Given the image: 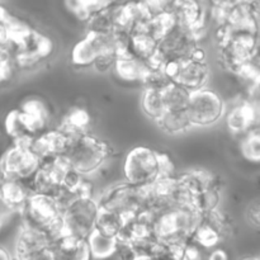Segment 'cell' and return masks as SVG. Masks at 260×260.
Instances as JSON below:
<instances>
[{
  "instance_id": "1",
  "label": "cell",
  "mask_w": 260,
  "mask_h": 260,
  "mask_svg": "<svg viewBox=\"0 0 260 260\" xmlns=\"http://www.w3.org/2000/svg\"><path fill=\"white\" fill-rule=\"evenodd\" d=\"M0 19L4 20L8 28L9 45L7 50L13 56L17 69H32L50 57L53 43L47 36L28 27L25 23L10 15L3 7L0 9Z\"/></svg>"
},
{
  "instance_id": "2",
  "label": "cell",
  "mask_w": 260,
  "mask_h": 260,
  "mask_svg": "<svg viewBox=\"0 0 260 260\" xmlns=\"http://www.w3.org/2000/svg\"><path fill=\"white\" fill-rule=\"evenodd\" d=\"M124 182L136 187H149L157 179L174 177V164L169 156L146 146H136L127 152L122 164Z\"/></svg>"
},
{
  "instance_id": "3",
  "label": "cell",
  "mask_w": 260,
  "mask_h": 260,
  "mask_svg": "<svg viewBox=\"0 0 260 260\" xmlns=\"http://www.w3.org/2000/svg\"><path fill=\"white\" fill-rule=\"evenodd\" d=\"M63 157L71 169L84 177H91L108 161L111 149L106 141L85 132L71 142Z\"/></svg>"
},
{
  "instance_id": "4",
  "label": "cell",
  "mask_w": 260,
  "mask_h": 260,
  "mask_svg": "<svg viewBox=\"0 0 260 260\" xmlns=\"http://www.w3.org/2000/svg\"><path fill=\"white\" fill-rule=\"evenodd\" d=\"M19 215L22 223L43 231L52 241L62 234V210L51 196L29 193Z\"/></svg>"
},
{
  "instance_id": "5",
  "label": "cell",
  "mask_w": 260,
  "mask_h": 260,
  "mask_svg": "<svg viewBox=\"0 0 260 260\" xmlns=\"http://www.w3.org/2000/svg\"><path fill=\"white\" fill-rule=\"evenodd\" d=\"M96 200L101 208L114 211L128 218L146 211L149 190L147 187H136L123 180L103 190Z\"/></svg>"
},
{
  "instance_id": "6",
  "label": "cell",
  "mask_w": 260,
  "mask_h": 260,
  "mask_svg": "<svg viewBox=\"0 0 260 260\" xmlns=\"http://www.w3.org/2000/svg\"><path fill=\"white\" fill-rule=\"evenodd\" d=\"M99 203L94 196L73 198L62 210V235H74L86 239L94 230Z\"/></svg>"
},
{
  "instance_id": "7",
  "label": "cell",
  "mask_w": 260,
  "mask_h": 260,
  "mask_svg": "<svg viewBox=\"0 0 260 260\" xmlns=\"http://www.w3.org/2000/svg\"><path fill=\"white\" fill-rule=\"evenodd\" d=\"M127 33L116 29L112 33L86 32L71 51V62L79 69L91 68L94 61L107 52H117V48L126 41Z\"/></svg>"
},
{
  "instance_id": "8",
  "label": "cell",
  "mask_w": 260,
  "mask_h": 260,
  "mask_svg": "<svg viewBox=\"0 0 260 260\" xmlns=\"http://www.w3.org/2000/svg\"><path fill=\"white\" fill-rule=\"evenodd\" d=\"M226 103L215 89L208 86L190 91L187 113L192 127H211L225 117Z\"/></svg>"
},
{
  "instance_id": "9",
  "label": "cell",
  "mask_w": 260,
  "mask_h": 260,
  "mask_svg": "<svg viewBox=\"0 0 260 260\" xmlns=\"http://www.w3.org/2000/svg\"><path fill=\"white\" fill-rule=\"evenodd\" d=\"M32 142V141H30ZM30 142H13L0 157V179H29L40 165V157L30 147Z\"/></svg>"
},
{
  "instance_id": "10",
  "label": "cell",
  "mask_w": 260,
  "mask_h": 260,
  "mask_svg": "<svg viewBox=\"0 0 260 260\" xmlns=\"http://www.w3.org/2000/svg\"><path fill=\"white\" fill-rule=\"evenodd\" d=\"M200 38L197 33L175 22L160 38L156 53L164 65L168 62L187 60L192 57L193 52L200 47Z\"/></svg>"
},
{
  "instance_id": "11",
  "label": "cell",
  "mask_w": 260,
  "mask_h": 260,
  "mask_svg": "<svg viewBox=\"0 0 260 260\" xmlns=\"http://www.w3.org/2000/svg\"><path fill=\"white\" fill-rule=\"evenodd\" d=\"M165 71L172 80L188 91H194L208 86L211 69L207 60L187 58L178 62H168L164 65Z\"/></svg>"
},
{
  "instance_id": "12",
  "label": "cell",
  "mask_w": 260,
  "mask_h": 260,
  "mask_svg": "<svg viewBox=\"0 0 260 260\" xmlns=\"http://www.w3.org/2000/svg\"><path fill=\"white\" fill-rule=\"evenodd\" d=\"M73 135L66 132L60 126L52 129H46L32 140L30 147L41 159L50 156H63L75 140Z\"/></svg>"
},
{
  "instance_id": "13",
  "label": "cell",
  "mask_w": 260,
  "mask_h": 260,
  "mask_svg": "<svg viewBox=\"0 0 260 260\" xmlns=\"http://www.w3.org/2000/svg\"><path fill=\"white\" fill-rule=\"evenodd\" d=\"M225 121L229 131L241 137L258 126V107L250 99H243L231 109H226Z\"/></svg>"
},
{
  "instance_id": "14",
  "label": "cell",
  "mask_w": 260,
  "mask_h": 260,
  "mask_svg": "<svg viewBox=\"0 0 260 260\" xmlns=\"http://www.w3.org/2000/svg\"><path fill=\"white\" fill-rule=\"evenodd\" d=\"M25 126L35 137L45 132L50 122V112L45 102L41 99L32 98L23 102L20 108H18Z\"/></svg>"
},
{
  "instance_id": "15",
  "label": "cell",
  "mask_w": 260,
  "mask_h": 260,
  "mask_svg": "<svg viewBox=\"0 0 260 260\" xmlns=\"http://www.w3.org/2000/svg\"><path fill=\"white\" fill-rule=\"evenodd\" d=\"M112 71L121 80L129 84H142L147 71L145 61L135 57L131 53H121L116 56Z\"/></svg>"
},
{
  "instance_id": "16",
  "label": "cell",
  "mask_w": 260,
  "mask_h": 260,
  "mask_svg": "<svg viewBox=\"0 0 260 260\" xmlns=\"http://www.w3.org/2000/svg\"><path fill=\"white\" fill-rule=\"evenodd\" d=\"M28 196L29 192L19 180L0 179V198L15 212L19 213Z\"/></svg>"
},
{
  "instance_id": "17",
  "label": "cell",
  "mask_w": 260,
  "mask_h": 260,
  "mask_svg": "<svg viewBox=\"0 0 260 260\" xmlns=\"http://www.w3.org/2000/svg\"><path fill=\"white\" fill-rule=\"evenodd\" d=\"M160 128L169 135H180L193 128L188 117L187 108L167 109L161 118L156 122Z\"/></svg>"
},
{
  "instance_id": "18",
  "label": "cell",
  "mask_w": 260,
  "mask_h": 260,
  "mask_svg": "<svg viewBox=\"0 0 260 260\" xmlns=\"http://www.w3.org/2000/svg\"><path fill=\"white\" fill-rule=\"evenodd\" d=\"M90 255L95 259H106L118 251V240L113 236L104 235L94 229L86 238Z\"/></svg>"
},
{
  "instance_id": "19",
  "label": "cell",
  "mask_w": 260,
  "mask_h": 260,
  "mask_svg": "<svg viewBox=\"0 0 260 260\" xmlns=\"http://www.w3.org/2000/svg\"><path fill=\"white\" fill-rule=\"evenodd\" d=\"M116 5V4H114ZM114 5L99 8L94 10L85 20L86 32L93 33H112L116 30V17H114Z\"/></svg>"
},
{
  "instance_id": "20",
  "label": "cell",
  "mask_w": 260,
  "mask_h": 260,
  "mask_svg": "<svg viewBox=\"0 0 260 260\" xmlns=\"http://www.w3.org/2000/svg\"><path fill=\"white\" fill-rule=\"evenodd\" d=\"M126 220L127 217L114 212V211L104 210V208L99 207V212L98 216H96L94 229L98 230L99 233L104 234V235L117 238V235L119 234L121 229L123 228Z\"/></svg>"
},
{
  "instance_id": "21",
  "label": "cell",
  "mask_w": 260,
  "mask_h": 260,
  "mask_svg": "<svg viewBox=\"0 0 260 260\" xmlns=\"http://www.w3.org/2000/svg\"><path fill=\"white\" fill-rule=\"evenodd\" d=\"M89 124H90V116L88 111L83 108H73L63 117L60 127L74 137H78L88 132Z\"/></svg>"
},
{
  "instance_id": "22",
  "label": "cell",
  "mask_w": 260,
  "mask_h": 260,
  "mask_svg": "<svg viewBox=\"0 0 260 260\" xmlns=\"http://www.w3.org/2000/svg\"><path fill=\"white\" fill-rule=\"evenodd\" d=\"M5 132L13 140V142H30L35 136L25 126L18 109H13L7 114L4 121Z\"/></svg>"
},
{
  "instance_id": "23",
  "label": "cell",
  "mask_w": 260,
  "mask_h": 260,
  "mask_svg": "<svg viewBox=\"0 0 260 260\" xmlns=\"http://www.w3.org/2000/svg\"><path fill=\"white\" fill-rule=\"evenodd\" d=\"M141 109L147 118L155 122L159 121L167 111L161 91L154 90V89H144L141 96Z\"/></svg>"
},
{
  "instance_id": "24",
  "label": "cell",
  "mask_w": 260,
  "mask_h": 260,
  "mask_svg": "<svg viewBox=\"0 0 260 260\" xmlns=\"http://www.w3.org/2000/svg\"><path fill=\"white\" fill-rule=\"evenodd\" d=\"M221 238H222V234L217 229L201 220L196 228L194 233H193L192 238H190V241L200 248L211 249L218 245Z\"/></svg>"
},
{
  "instance_id": "25",
  "label": "cell",
  "mask_w": 260,
  "mask_h": 260,
  "mask_svg": "<svg viewBox=\"0 0 260 260\" xmlns=\"http://www.w3.org/2000/svg\"><path fill=\"white\" fill-rule=\"evenodd\" d=\"M240 152L248 161H260V132L258 126L240 137Z\"/></svg>"
},
{
  "instance_id": "26",
  "label": "cell",
  "mask_w": 260,
  "mask_h": 260,
  "mask_svg": "<svg viewBox=\"0 0 260 260\" xmlns=\"http://www.w3.org/2000/svg\"><path fill=\"white\" fill-rule=\"evenodd\" d=\"M167 109H183L187 108L190 91L185 90L178 84L172 83L168 88L161 91Z\"/></svg>"
},
{
  "instance_id": "27",
  "label": "cell",
  "mask_w": 260,
  "mask_h": 260,
  "mask_svg": "<svg viewBox=\"0 0 260 260\" xmlns=\"http://www.w3.org/2000/svg\"><path fill=\"white\" fill-rule=\"evenodd\" d=\"M172 83H174V81L172 80L169 74L165 71L164 66L162 68H149L147 66L146 75H145L141 85L144 86V89H154V90L162 91Z\"/></svg>"
},
{
  "instance_id": "28",
  "label": "cell",
  "mask_w": 260,
  "mask_h": 260,
  "mask_svg": "<svg viewBox=\"0 0 260 260\" xmlns=\"http://www.w3.org/2000/svg\"><path fill=\"white\" fill-rule=\"evenodd\" d=\"M66 8L81 22H85L89 15L98 9L95 0H65Z\"/></svg>"
},
{
  "instance_id": "29",
  "label": "cell",
  "mask_w": 260,
  "mask_h": 260,
  "mask_svg": "<svg viewBox=\"0 0 260 260\" xmlns=\"http://www.w3.org/2000/svg\"><path fill=\"white\" fill-rule=\"evenodd\" d=\"M17 66H15L13 56L7 48L0 50V84L9 81L14 75Z\"/></svg>"
},
{
  "instance_id": "30",
  "label": "cell",
  "mask_w": 260,
  "mask_h": 260,
  "mask_svg": "<svg viewBox=\"0 0 260 260\" xmlns=\"http://www.w3.org/2000/svg\"><path fill=\"white\" fill-rule=\"evenodd\" d=\"M246 220L249 221L251 226H254L255 229L259 228L260 225V205L259 202L254 201L246 208Z\"/></svg>"
},
{
  "instance_id": "31",
  "label": "cell",
  "mask_w": 260,
  "mask_h": 260,
  "mask_svg": "<svg viewBox=\"0 0 260 260\" xmlns=\"http://www.w3.org/2000/svg\"><path fill=\"white\" fill-rule=\"evenodd\" d=\"M211 8H218V9H230L234 5L240 3V0H206Z\"/></svg>"
},
{
  "instance_id": "32",
  "label": "cell",
  "mask_w": 260,
  "mask_h": 260,
  "mask_svg": "<svg viewBox=\"0 0 260 260\" xmlns=\"http://www.w3.org/2000/svg\"><path fill=\"white\" fill-rule=\"evenodd\" d=\"M8 45H9V33L4 20L0 19V50L8 48Z\"/></svg>"
},
{
  "instance_id": "33",
  "label": "cell",
  "mask_w": 260,
  "mask_h": 260,
  "mask_svg": "<svg viewBox=\"0 0 260 260\" xmlns=\"http://www.w3.org/2000/svg\"><path fill=\"white\" fill-rule=\"evenodd\" d=\"M208 260H229V256L225 250H222V249H216V250H213L211 253Z\"/></svg>"
},
{
  "instance_id": "34",
  "label": "cell",
  "mask_w": 260,
  "mask_h": 260,
  "mask_svg": "<svg viewBox=\"0 0 260 260\" xmlns=\"http://www.w3.org/2000/svg\"><path fill=\"white\" fill-rule=\"evenodd\" d=\"M123 2V0H95L96 7L99 8H106V7H111V5L118 4V3Z\"/></svg>"
},
{
  "instance_id": "35",
  "label": "cell",
  "mask_w": 260,
  "mask_h": 260,
  "mask_svg": "<svg viewBox=\"0 0 260 260\" xmlns=\"http://www.w3.org/2000/svg\"><path fill=\"white\" fill-rule=\"evenodd\" d=\"M0 260H14V256L10 255V253L7 249L0 246Z\"/></svg>"
},
{
  "instance_id": "36",
  "label": "cell",
  "mask_w": 260,
  "mask_h": 260,
  "mask_svg": "<svg viewBox=\"0 0 260 260\" xmlns=\"http://www.w3.org/2000/svg\"><path fill=\"white\" fill-rule=\"evenodd\" d=\"M241 3H246V4H251V5H259L260 0H240Z\"/></svg>"
},
{
  "instance_id": "37",
  "label": "cell",
  "mask_w": 260,
  "mask_h": 260,
  "mask_svg": "<svg viewBox=\"0 0 260 260\" xmlns=\"http://www.w3.org/2000/svg\"><path fill=\"white\" fill-rule=\"evenodd\" d=\"M243 260H259L256 256H249V258H244Z\"/></svg>"
},
{
  "instance_id": "38",
  "label": "cell",
  "mask_w": 260,
  "mask_h": 260,
  "mask_svg": "<svg viewBox=\"0 0 260 260\" xmlns=\"http://www.w3.org/2000/svg\"><path fill=\"white\" fill-rule=\"evenodd\" d=\"M0 9H2V4H0Z\"/></svg>"
}]
</instances>
